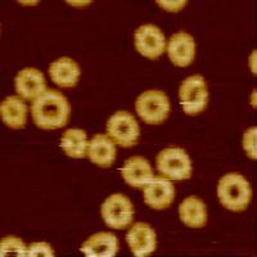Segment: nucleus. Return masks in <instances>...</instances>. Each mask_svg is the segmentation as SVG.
<instances>
[{
	"label": "nucleus",
	"mask_w": 257,
	"mask_h": 257,
	"mask_svg": "<svg viewBox=\"0 0 257 257\" xmlns=\"http://www.w3.org/2000/svg\"><path fill=\"white\" fill-rule=\"evenodd\" d=\"M53 257L54 251L47 242H35L27 248L26 257Z\"/></svg>",
	"instance_id": "nucleus-22"
},
{
	"label": "nucleus",
	"mask_w": 257,
	"mask_h": 257,
	"mask_svg": "<svg viewBox=\"0 0 257 257\" xmlns=\"http://www.w3.org/2000/svg\"><path fill=\"white\" fill-rule=\"evenodd\" d=\"M179 98L183 111L189 116L203 112L208 103V89L205 79L201 75H194L181 82Z\"/></svg>",
	"instance_id": "nucleus-5"
},
{
	"label": "nucleus",
	"mask_w": 257,
	"mask_h": 257,
	"mask_svg": "<svg viewBox=\"0 0 257 257\" xmlns=\"http://www.w3.org/2000/svg\"><path fill=\"white\" fill-rule=\"evenodd\" d=\"M80 251L88 257H114L118 251V239L114 234L102 231L85 240Z\"/></svg>",
	"instance_id": "nucleus-15"
},
{
	"label": "nucleus",
	"mask_w": 257,
	"mask_h": 257,
	"mask_svg": "<svg viewBox=\"0 0 257 257\" xmlns=\"http://www.w3.org/2000/svg\"><path fill=\"white\" fill-rule=\"evenodd\" d=\"M167 54L170 61L176 67H187L194 59L196 54V43L193 36L187 32H178L174 34L166 45Z\"/></svg>",
	"instance_id": "nucleus-12"
},
{
	"label": "nucleus",
	"mask_w": 257,
	"mask_h": 257,
	"mask_svg": "<svg viewBox=\"0 0 257 257\" xmlns=\"http://www.w3.org/2000/svg\"><path fill=\"white\" fill-rule=\"evenodd\" d=\"M26 244L24 240L16 237H7L0 242V256L2 257H26L27 253Z\"/></svg>",
	"instance_id": "nucleus-20"
},
{
	"label": "nucleus",
	"mask_w": 257,
	"mask_h": 257,
	"mask_svg": "<svg viewBox=\"0 0 257 257\" xmlns=\"http://www.w3.org/2000/svg\"><path fill=\"white\" fill-rule=\"evenodd\" d=\"M107 133L114 144L122 148H130L138 143L141 127L132 113L118 111L112 114L107 122Z\"/></svg>",
	"instance_id": "nucleus-6"
},
{
	"label": "nucleus",
	"mask_w": 257,
	"mask_h": 257,
	"mask_svg": "<svg viewBox=\"0 0 257 257\" xmlns=\"http://www.w3.org/2000/svg\"><path fill=\"white\" fill-rule=\"evenodd\" d=\"M135 49L148 59H157L166 49L164 32L155 25H143L135 31Z\"/></svg>",
	"instance_id": "nucleus-8"
},
{
	"label": "nucleus",
	"mask_w": 257,
	"mask_h": 257,
	"mask_svg": "<svg viewBox=\"0 0 257 257\" xmlns=\"http://www.w3.org/2000/svg\"><path fill=\"white\" fill-rule=\"evenodd\" d=\"M49 75L52 81L61 88H73L79 82L80 66L68 57H62L49 66Z\"/></svg>",
	"instance_id": "nucleus-14"
},
{
	"label": "nucleus",
	"mask_w": 257,
	"mask_h": 257,
	"mask_svg": "<svg viewBox=\"0 0 257 257\" xmlns=\"http://www.w3.org/2000/svg\"><path fill=\"white\" fill-rule=\"evenodd\" d=\"M16 91L25 100H36L41 96L47 89L43 72L36 68H25L20 71L15 80Z\"/></svg>",
	"instance_id": "nucleus-10"
},
{
	"label": "nucleus",
	"mask_w": 257,
	"mask_h": 257,
	"mask_svg": "<svg viewBox=\"0 0 257 257\" xmlns=\"http://www.w3.org/2000/svg\"><path fill=\"white\" fill-rule=\"evenodd\" d=\"M34 122L43 130H56L67 125L71 107L63 94L57 90H47L31 105Z\"/></svg>",
	"instance_id": "nucleus-1"
},
{
	"label": "nucleus",
	"mask_w": 257,
	"mask_h": 257,
	"mask_svg": "<svg viewBox=\"0 0 257 257\" xmlns=\"http://www.w3.org/2000/svg\"><path fill=\"white\" fill-rule=\"evenodd\" d=\"M143 196L147 206L153 210L162 211L166 210L173 203L175 188L171 180L164 176H157L143 188Z\"/></svg>",
	"instance_id": "nucleus-9"
},
{
	"label": "nucleus",
	"mask_w": 257,
	"mask_h": 257,
	"mask_svg": "<svg viewBox=\"0 0 257 257\" xmlns=\"http://www.w3.org/2000/svg\"><path fill=\"white\" fill-rule=\"evenodd\" d=\"M121 175L126 184L133 188H141V189H143L149 181L155 178L153 170L148 161L139 156H135L126 161L121 169Z\"/></svg>",
	"instance_id": "nucleus-13"
},
{
	"label": "nucleus",
	"mask_w": 257,
	"mask_h": 257,
	"mask_svg": "<svg viewBox=\"0 0 257 257\" xmlns=\"http://www.w3.org/2000/svg\"><path fill=\"white\" fill-rule=\"evenodd\" d=\"M103 221L112 229H126L133 222L134 207L132 201L123 194H112L103 202L102 207Z\"/></svg>",
	"instance_id": "nucleus-7"
},
{
	"label": "nucleus",
	"mask_w": 257,
	"mask_h": 257,
	"mask_svg": "<svg viewBox=\"0 0 257 257\" xmlns=\"http://www.w3.org/2000/svg\"><path fill=\"white\" fill-rule=\"evenodd\" d=\"M180 220L189 228H203L207 222L205 203L197 197H188L179 206Z\"/></svg>",
	"instance_id": "nucleus-18"
},
{
	"label": "nucleus",
	"mask_w": 257,
	"mask_h": 257,
	"mask_svg": "<svg viewBox=\"0 0 257 257\" xmlns=\"http://www.w3.org/2000/svg\"><path fill=\"white\" fill-rule=\"evenodd\" d=\"M135 109L144 122L158 125L166 121L170 113V100L161 90L144 91L137 99Z\"/></svg>",
	"instance_id": "nucleus-4"
},
{
	"label": "nucleus",
	"mask_w": 257,
	"mask_h": 257,
	"mask_svg": "<svg viewBox=\"0 0 257 257\" xmlns=\"http://www.w3.org/2000/svg\"><path fill=\"white\" fill-rule=\"evenodd\" d=\"M88 138L81 128H68L61 139V148L71 158H85L88 156Z\"/></svg>",
	"instance_id": "nucleus-19"
},
{
	"label": "nucleus",
	"mask_w": 257,
	"mask_h": 257,
	"mask_svg": "<svg viewBox=\"0 0 257 257\" xmlns=\"http://www.w3.org/2000/svg\"><path fill=\"white\" fill-rule=\"evenodd\" d=\"M2 120L8 127L13 130H20L26 126L27 107L24 100L17 96H8L0 104Z\"/></svg>",
	"instance_id": "nucleus-17"
},
{
	"label": "nucleus",
	"mask_w": 257,
	"mask_h": 257,
	"mask_svg": "<svg viewBox=\"0 0 257 257\" xmlns=\"http://www.w3.org/2000/svg\"><path fill=\"white\" fill-rule=\"evenodd\" d=\"M217 197L225 208L233 212H240L247 208L251 201V185L239 174H226L219 181Z\"/></svg>",
	"instance_id": "nucleus-2"
},
{
	"label": "nucleus",
	"mask_w": 257,
	"mask_h": 257,
	"mask_svg": "<svg viewBox=\"0 0 257 257\" xmlns=\"http://www.w3.org/2000/svg\"><path fill=\"white\" fill-rule=\"evenodd\" d=\"M88 157L99 167H111L116 160V146L108 135L93 137L88 146Z\"/></svg>",
	"instance_id": "nucleus-16"
},
{
	"label": "nucleus",
	"mask_w": 257,
	"mask_h": 257,
	"mask_svg": "<svg viewBox=\"0 0 257 257\" xmlns=\"http://www.w3.org/2000/svg\"><path fill=\"white\" fill-rule=\"evenodd\" d=\"M158 173L173 181L187 180L192 176V161L184 149L178 147L164 149L156 158Z\"/></svg>",
	"instance_id": "nucleus-3"
},
{
	"label": "nucleus",
	"mask_w": 257,
	"mask_h": 257,
	"mask_svg": "<svg viewBox=\"0 0 257 257\" xmlns=\"http://www.w3.org/2000/svg\"><path fill=\"white\" fill-rule=\"evenodd\" d=\"M126 242L135 257H146L156 249V233L146 222H135L126 234Z\"/></svg>",
	"instance_id": "nucleus-11"
},
{
	"label": "nucleus",
	"mask_w": 257,
	"mask_h": 257,
	"mask_svg": "<svg viewBox=\"0 0 257 257\" xmlns=\"http://www.w3.org/2000/svg\"><path fill=\"white\" fill-rule=\"evenodd\" d=\"M157 4L161 7V8L170 11V12H178V11H180L181 8H184L187 2H162V0L160 2V0H158Z\"/></svg>",
	"instance_id": "nucleus-23"
},
{
	"label": "nucleus",
	"mask_w": 257,
	"mask_h": 257,
	"mask_svg": "<svg viewBox=\"0 0 257 257\" xmlns=\"http://www.w3.org/2000/svg\"><path fill=\"white\" fill-rule=\"evenodd\" d=\"M256 134V127H251L244 133V135H243V149L245 151L247 156H248L249 158H252V160H256L257 158Z\"/></svg>",
	"instance_id": "nucleus-21"
}]
</instances>
